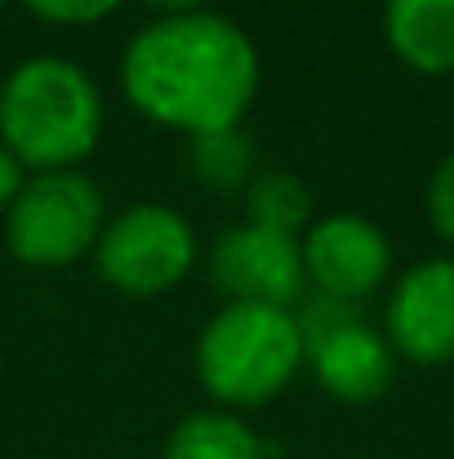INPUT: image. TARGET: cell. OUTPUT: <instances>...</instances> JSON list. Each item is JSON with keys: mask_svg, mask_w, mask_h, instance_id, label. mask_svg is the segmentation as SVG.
I'll list each match as a JSON object with an SVG mask.
<instances>
[{"mask_svg": "<svg viewBox=\"0 0 454 459\" xmlns=\"http://www.w3.org/2000/svg\"><path fill=\"white\" fill-rule=\"evenodd\" d=\"M299 246L307 286L343 304H361L365 295H374L392 268L388 237L361 214H325L307 228Z\"/></svg>", "mask_w": 454, "mask_h": 459, "instance_id": "52a82bcc", "label": "cell"}, {"mask_svg": "<svg viewBox=\"0 0 454 459\" xmlns=\"http://www.w3.org/2000/svg\"><path fill=\"white\" fill-rule=\"evenodd\" d=\"M125 99L165 130H232L259 90L254 40L218 13H178L143 27L121 58Z\"/></svg>", "mask_w": 454, "mask_h": 459, "instance_id": "6da1fadb", "label": "cell"}, {"mask_svg": "<svg viewBox=\"0 0 454 459\" xmlns=\"http://www.w3.org/2000/svg\"><path fill=\"white\" fill-rule=\"evenodd\" d=\"M143 4H151L160 18H178V13H196L205 0H143Z\"/></svg>", "mask_w": 454, "mask_h": 459, "instance_id": "e0dca14e", "label": "cell"}, {"mask_svg": "<svg viewBox=\"0 0 454 459\" xmlns=\"http://www.w3.org/2000/svg\"><path fill=\"white\" fill-rule=\"evenodd\" d=\"M103 237V196L76 169L31 174L4 210V241L27 268H67Z\"/></svg>", "mask_w": 454, "mask_h": 459, "instance_id": "277c9868", "label": "cell"}, {"mask_svg": "<svg viewBox=\"0 0 454 459\" xmlns=\"http://www.w3.org/2000/svg\"><path fill=\"white\" fill-rule=\"evenodd\" d=\"M94 264L103 281L116 286L121 295H134V299L165 295L196 264L192 223L169 205H130L112 223H103Z\"/></svg>", "mask_w": 454, "mask_h": 459, "instance_id": "5b68a950", "label": "cell"}, {"mask_svg": "<svg viewBox=\"0 0 454 459\" xmlns=\"http://www.w3.org/2000/svg\"><path fill=\"white\" fill-rule=\"evenodd\" d=\"M388 343L415 366L454 361V259L410 268L388 299Z\"/></svg>", "mask_w": 454, "mask_h": 459, "instance_id": "ba28073f", "label": "cell"}, {"mask_svg": "<svg viewBox=\"0 0 454 459\" xmlns=\"http://www.w3.org/2000/svg\"><path fill=\"white\" fill-rule=\"evenodd\" d=\"M428 219L433 228L454 241V152L433 169V183H428Z\"/></svg>", "mask_w": 454, "mask_h": 459, "instance_id": "9a60e30c", "label": "cell"}, {"mask_svg": "<svg viewBox=\"0 0 454 459\" xmlns=\"http://www.w3.org/2000/svg\"><path fill=\"white\" fill-rule=\"evenodd\" d=\"M210 281L227 295V304H268L295 312L307 290L299 237L241 223L218 237L210 255Z\"/></svg>", "mask_w": 454, "mask_h": 459, "instance_id": "8992f818", "label": "cell"}, {"mask_svg": "<svg viewBox=\"0 0 454 459\" xmlns=\"http://www.w3.org/2000/svg\"><path fill=\"white\" fill-rule=\"evenodd\" d=\"M250 169H254V143H250L236 126L192 139V174H196L210 192L245 187Z\"/></svg>", "mask_w": 454, "mask_h": 459, "instance_id": "4fadbf2b", "label": "cell"}, {"mask_svg": "<svg viewBox=\"0 0 454 459\" xmlns=\"http://www.w3.org/2000/svg\"><path fill=\"white\" fill-rule=\"evenodd\" d=\"M245 210H250V223L254 228L295 237L312 219V192H307V183H303L299 174H281V169L277 174H259V178H250Z\"/></svg>", "mask_w": 454, "mask_h": 459, "instance_id": "7c38bea8", "label": "cell"}, {"mask_svg": "<svg viewBox=\"0 0 454 459\" xmlns=\"http://www.w3.org/2000/svg\"><path fill=\"white\" fill-rule=\"evenodd\" d=\"M0 4H4V0H0Z\"/></svg>", "mask_w": 454, "mask_h": 459, "instance_id": "ac0fdd59", "label": "cell"}, {"mask_svg": "<svg viewBox=\"0 0 454 459\" xmlns=\"http://www.w3.org/2000/svg\"><path fill=\"white\" fill-rule=\"evenodd\" d=\"M303 366V334L290 307L227 304L196 343L201 388L223 406L272 402Z\"/></svg>", "mask_w": 454, "mask_h": 459, "instance_id": "3957f363", "label": "cell"}, {"mask_svg": "<svg viewBox=\"0 0 454 459\" xmlns=\"http://www.w3.org/2000/svg\"><path fill=\"white\" fill-rule=\"evenodd\" d=\"M307 361H312L316 384L334 402H347V406H365L383 397L392 384V343L365 321H347L330 339L312 343Z\"/></svg>", "mask_w": 454, "mask_h": 459, "instance_id": "9c48e42d", "label": "cell"}, {"mask_svg": "<svg viewBox=\"0 0 454 459\" xmlns=\"http://www.w3.org/2000/svg\"><path fill=\"white\" fill-rule=\"evenodd\" d=\"M103 134L99 85L67 58H27L0 90V143L22 169L54 174L94 152Z\"/></svg>", "mask_w": 454, "mask_h": 459, "instance_id": "7a4b0ae2", "label": "cell"}, {"mask_svg": "<svg viewBox=\"0 0 454 459\" xmlns=\"http://www.w3.org/2000/svg\"><path fill=\"white\" fill-rule=\"evenodd\" d=\"M165 459H272V446L245 420L223 411H201L169 433Z\"/></svg>", "mask_w": 454, "mask_h": 459, "instance_id": "8fae6325", "label": "cell"}, {"mask_svg": "<svg viewBox=\"0 0 454 459\" xmlns=\"http://www.w3.org/2000/svg\"><path fill=\"white\" fill-rule=\"evenodd\" d=\"M383 36L406 67L424 76L454 72V0H388Z\"/></svg>", "mask_w": 454, "mask_h": 459, "instance_id": "30bf717a", "label": "cell"}, {"mask_svg": "<svg viewBox=\"0 0 454 459\" xmlns=\"http://www.w3.org/2000/svg\"><path fill=\"white\" fill-rule=\"evenodd\" d=\"M22 183H27V178H22L18 156L0 143V210H9V205H13V196L22 192Z\"/></svg>", "mask_w": 454, "mask_h": 459, "instance_id": "2e32d148", "label": "cell"}, {"mask_svg": "<svg viewBox=\"0 0 454 459\" xmlns=\"http://www.w3.org/2000/svg\"><path fill=\"white\" fill-rule=\"evenodd\" d=\"M36 18L45 22H58V27H85V22H99L107 18L121 0H22Z\"/></svg>", "mask_w": 454, "mask_h": 459, "instance_id": "5bb4252c", "label": "cell"}]
</instances>
